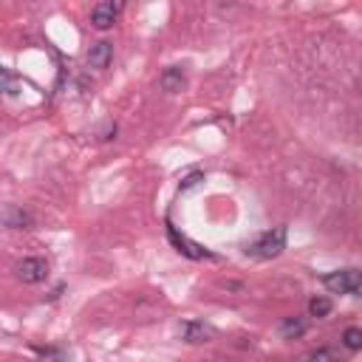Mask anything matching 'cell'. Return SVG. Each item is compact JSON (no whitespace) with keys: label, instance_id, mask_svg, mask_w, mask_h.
<instances>
[{"label":"cell","instance_id":"6da1fadb","mask_svg":"<svg viewBox=\"0 0 362 362\" xmlns=\"http://www.w3.org/2000/svg\"><path fill=\"white\" fill-rule=\"evenodd\" d=\"M283 249H286V227H275V230L258 235L252 244H246V255H252L258 261L277 258V255H283Z\"/></svg>","mask_w":362,"mask_h":362},{"label":"cell","instance_id":"7a4b0ae2","mask_svg":"<svg viewBox=\"0 0 362 362\" xmlns=\"http://www.w3.org/2000/svg\"><path fill=\"white\" fill-rule=\"evenodd\" d=\"M325 289L334 294H356L362 289V272L356 269H339V272H328L323 277Z\"/></svg>","mask_w":362,"mask_h":362},{"label":"cell","instance_id":"3957f363","mask_svg":"<svg viewBox=\"0 0 362 362\" xmlns=\"http://www.w3.org/2000/svg\"><path fill=\"white\" fill-rule=\"evenodd\" d=\"M167 238H170V244L181 252V255H187L190 261H204V258H216L213 252H207V249H201L199 244H193L187 235H181L170 221H167Z\"/></svg>","mask_w":362,"mask_h":362},{"label":"cell","instance_id":"277c9868","mask_svg":"<svg viewBox=\"0 0 362 362\" xmlns=\"http://www.w3.org/2000/svg\"><path fill=\"white\" fill-rule=\"evenodd\" d=\"M15 275L23 280V283H43L46 275H49V263L43 258H23L18 266H15Z\"/></svg>","mask_w":362,"mask_h":362},{"label":"cell","instance_id":"5b68a950","mask_svg":"<svg viewBox=\"0 0 362 362\" xmlns=\"http://www.w3.org/2000/svg\"><path fill=\"white\" fill-rule=\"evenodd\" d=\"M216 337V328L201 323V320H187L181 323V339L190 342V345H199V342H210Z\"/></svg>","mask_w":362,"mask_h":362},{"label":"cell","instance_id":"8992f818","mask_svg":"<svg viewBox=\"0 0 362 362\" xmlns=\"http://www.w3.org/2000/svg\"><path fill=\"white\" fill-rule=\"evenodd\" d=\"M119 12H122V4H99L91 9V26L99 32H108L116 23Z\"/></svg>","mask_w":362,"mask_h":362},{"label":"cell","instance_id":"52a82bcc","mask_svg":"<svg viewBox=\"0 0 362 362\" xmlns=\"http://www.w3.org/2000/svg\"><path fill=\"white\" fill-rule=\"evenodd\" d=\"M158 85H161L167 94H181V91L187 88V74H185V68H181V65L164 68L161 77H158Z\"/></svg>","mask_w":362,"mask_h":362},{"label":"cell","instance_id":"ba28073f","mask_svg":"<svg viewBox=\"0 0 362 362\" xmlns=\"http://www.w3.org/2000/svg\"><path fill=\"white\" fill-rule=\"evenodd\" d=\"M111 60H113V46L108 40H99V43H94L88 49V65L94 71H105L111 65Z\"/></svg>","mask_w":362,"mask_h":362},{"label":"cell","instance_id":"9c48e42d","mask_svg":"<svg viewBox=\"0 0 362 362\" xmlns=\"http://www.w3.org/2000/svg\"><path fill=\"white\" fill-rule=\"evenodd\" d=\"M4 221H6L9 230H29L32 227V216L26 210H20V207H6Z\"/></svg>","mask_w":362,"mask_h":362},{"label":"cell","instance_id":"30bf717a","mask_svg":"<svg viewBox=\"0 0 362 362\" xmlns=\"http://www.w3.org/2000/svg\"><path fill=\"white\" fill-rule=\"evenodd\" d=\"M280 334H283L286 339H297V337H303V334H306V320H300V317H289V320H283Z\"/></svg>","mask_w":362,"mask_h":362},{"label":"cell","instance_id":"8fae6325","mask_svg":"<svg viewBox=\"0 0 362 362\" xmlns=\"http://www.w3.org/2000/svg\"><path fill=\"white\" fill-rule=\"evenodd\" d=\"M342 345H345L348 351H362V328H356V325L345 328V331H342Z\"/></svg>","mask_w":362,"mask_h":362},{"label":"cell","instance_id":"7c38bea8","mask_svg":"<svg viewBox=\"0 0 362 362\" xmlns=\"http://www.w3.org/2000/svg\"><path fill=\"white\" fill-rule=\"evenodd\" d=\"M308 311H311V317H328L331 314V300L328 297H314L311 303H308Z\"/></svg>","mask_w":362,"mask_h":362},{"label":"cell","instance_id":"4fadbf2b","mask_svg":"<svg viewBox=\"0 0 362 362\" xmlns=\"http://www.w3.org/2000/svg\"><path fill=\"white\" fill-rule=\"evenodd\" d=\"M199 181H204V173H201V170H193L190 175H185V178L178 181V190H181V193H187V190H193V187L199 185Z\"/></svg>","mask_w":362,"mask_h":362},{"label":"cell","instance_id":"5bb4252c","mask_svg":"<svg viewBox=\"0 0 362 362\" xmlns=\"http://www.w3.org/2000/svg\"><path fill=\"white\" fill-rule=\"evenodd\" d=\"M308 362H339V359L331 348H317V351L308 354Z\"/></svg>","mask_w":362,"mask_h":362},{"label":"cell","instance_id":"9a60e30c","mask_svg":"<svg viewBox=\"0 0 362 362\" xmlns=\"http://www.w3.org/2000/svg\"><path fill=\"white\" fill-rule=\"evenodd\" d=\"M35 351H37L43 359H63V354H60V351H51V348H35Z\"/></svg>","mask_w":362,"mask_h":362}]
</instances>
